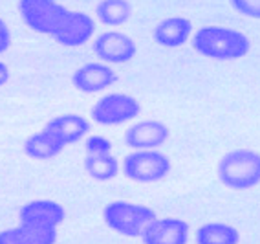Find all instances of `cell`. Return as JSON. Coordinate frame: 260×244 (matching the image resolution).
<instances>
[{
  "instance_id": "cell-1",
  "label": "cell",
  "mask_w": 260,
  "mask_h": 244,
  "mask_svg": "<svg viewBox=\"0 0 260 244\" xmlns=\"http://www.w3.org/2000/svg\"><path fill=\"white\" fill-rule=\"evenodd\" d=\"M192 48L213 61H237L251 50L247 35L225 26H202L192 35Z\"/></svg>"
},
{
  "instance_id": "cell-2",
  "label": "cell",
  "mask_w": 260,
  "mask_h": 244,
  "mask_svg": "<svg viewBox=\"0 0 260 244\" xmlns=\"http://www.w3.org/2000/svg\"><path fill=\"white\" fill-rule=\"evenodd\" d=\"M220 182L233 191H246L260 184V152L247 147L229 150L216 167Z\"/></svg>"
},
{
  "instance_id": "cell-3",
  "label": "cell",
  "mask_w": 260,
  "mask_h": 244,
  "mask_svg": "<svg viewBox=\"0 0 260 244\" xmlns=\"http://www.w3.org/2000/svg\"><path fill=\"white\" fill-rule=\"evenodd\" d=\"M19 13L22 22L35 33L55 37L70 20L72 10L57 0H19Z\"/></svg>"
},
{
  "instance_id": "cell-4",
  "label": "cell",
  "mask_w": 260,
  "mask_h": 244,
  "mask_svg": "<svg viewBox=\"0 0 260 244\" xmlns=\"http://www.w3.org/2000/svg\"><path fill=\"white\" fill-rule=\"evenodd\" d=\"M103 219L110 230L123 237H140L145 226L156 219L152 207L134 202L117 200L103 209Z\"/></svg>"
},
{
  "instance_id": "cell-5",
  "label": "cell",
  "mask_w": 260,
  "mask_h": 244,
  "mask_svg": "<svg viewBox=\"0 0 260 244\" xmlns=\"http://www.w3.org/2000/svg\"><path fill=\"white\" fill-rule=\"evenodd\" d=\"M171 160L163 152L156 149H141L134 150L125 156L123 160V174L128 180L140 184H152L159 182L171 173Z\"/></svg>"
},
{
  "instance_id": "cell-6",
  "label": "cell",
  "mask_w": 260,
  "mask_h": 244,
  "mask_svg": "<svg viewBox=\"0 0 260 244\" xmlns=\"http://www.w3.org/2000/svg\"><path fill=\"white\" fill-rule=\"evenodd\" d=\"M140 101L128 94H121V92L103 96L92 107V117L105 127H116V125L128 123L140 116Z\"/></svg>"
},
{
  "instance_id": "cell-7",
  "label": "cell",
  "mask_w": 260,
  "mask_h": 244,
  "mask_svg": "<svg viewBox=\"0 0 260 244\" xmlns=\"http://www.w3.org/2000/svg\"><path fill=\"white\" fill-rule=\"evenodd\" d=\"M92 48L93 53L101 59V63H107V65H125L132 61L138 52L134 41L128 35L116 32V29L99 33L93 39Z\"/></svg>"
},
{
  "instance_id": "cell-8",
  "label": "cell",
  "mask_w": 260,
  "mask_h": 244,
  "mask_svg": "<svg viewBox=\"0 0 260 244\" xmlns=\"http://www.w3.org/2000/svg\"><path fill=\"white\" fill-rule=\"evenodd\" d=\"M143 244H187L189 239V224L183 219L165 217L154 219L141 231Z\"/></svg>"
},
{
  "instance_id": "cell-9",
  "label": "cell",
  "mask_w": 260,
  "mask_h": 244,
  "mask_svg": "<svg viewBox=\"0 0 260 244\" xmlns=\"http://www.w3.org/2000/svg\"><path fill=\"white\" fill-rule=\"evenodd\" d=\"M117 81V74L107 63H86L72 74V85L84 94H98L110 88Z\"/></svg>"
},
{
  "instance_id": "cell-10",
  "label": "cell",
  "mask_w": 260,
  "mask_h": 244,
  "mask_svg": "<svg viewBox=\"0 0 260 244\" xmlns=\"http://www.w3.org/2000/svg\"><path fill=\"white\" fill-rule=\"evenodd\" d=\"M169 140V127L159 119H143L125 131V143L134 150L156 149Z\"/></svg>"
},
{
  "instance_id": "cell-11",
  "label": "cell",
  "mask_w": 260,
  "mask_h": 244,
  "mask_svg": "<svg viewBox=\"0 0 260 244\" xmlns=\"http://www.w3.org/2000/svg\"><path fill=\"white\" fill-rule=\"evenodd\" d=\"M20 222L35 226H48V228H57L62 224L66 219L64 207L59 202L53 200H33L24 204L19 211Z\"/></svg>"
},
{
  "instance_id": "cell-12",
  "label": "cell",
  "mask_w": 260,
  "mask_h": 244,
  "mask_svg": "<svg viewBox=\"0 0 260 244\" xmlns=\"http://www.w3.org/2000/svg\"><path fill=\"white\" fill-rule=\"evenodd\" d=\"M93 33H95V22H93L92 17L83 13V11H72L70 20L53 37V41H57V44H60V46L79 48L83 44L90 43Z\"/></svg>"
},
{
  "instance_id": "cell-13",
  "label": "cell",
  "mask_w": 260,
  "mask_h": 244,
  "mask_svg": "<svg viewBox=\"0 0 260 244\" xmlns=\"http://www.w3.org/2000/svg\"><path fill=\"white\" fill-rule=\"evenodd\" d=\"M57 228L20 222L17 228L0 231V244H55Z\"/></svg>"
},
{
  "instance_id": "cell-14",
  "label": "cell",
  "mask_w": 260,
  "mask_h": 244,
  "mask_svg": "<svg viewBox=\"0 0 260 244\" xmlns=\"http://www.w3.org/2000/svg\"><path fill=\"white\" fill-rule=\"evenodd\" d=\"M154 41L163 48H180L192 35V22L185 17H169L154 28Z\"/></svg>"
},
{
  "instance_id": "cell-15",
  "label": "cell",
  "mask_w": 260,
  "mask_h": 244,
  "mask_svg": "<svg viewBox=\"0 0 260 244\" xmlns=\"http://www.w3.org/2000/svg\"><path fill=\"white\" fill-rule=\"evenodd\" d=\"M66 143L57 136L55 132H51L50 129H42V131L35 132L28 140L24 141V155L31 160H51L59 156L64 150Z\"/></svg>"
},
{
  "instance_id": "cell-16",
  "label": "cell",
  "mask_w": 260,
  "mask_h": 244,
  "mask_svg": "<svg viewBox=\"0 0 260 244\" xmlns=\"http://www.w3.org/2000/svg\"><path fill=\"white\" fill-rule=\"evenodd\" d=\"M46 129L55 132L66 145H70V143H77L83 140L90 132L92 125L86 117L79 116V114H60V116L51 117L46 123Z\"/></svg>"
},
{
  "instance_id": "cell-17",
  "label": "cell",
  "mask_w": 260,
  "mask_h": 244,
  "mask_svg": "<svg viewBox=\"0 0 260 244\" xmlns=\"http://www.w3.org/2000/svg\"><path fill=\"white\" fill-rule=\"evenodd\" d=\"M98 20L105 26L117 28L123 26L132 17V6L128 0H101L95 8Z\"/></svg>"
},
{
  "instance_id": "cell-18",
  "label": "cell",
  "mask_w": 260,
  "mask_h": 244,
  "mask_svg": "<svg viewBox=\"0 0 260 244\" xmlns=\"http://www.w3.org/2000/svg\"><path fill=\"white\" fill-rule=\"evenodd\" d=\"M238 230L225 222H209L200 226L196 231L198 244H238Z\"/></svg>"
},
{
  "instance_id": "cell-19",
  "label": "cell",
  "mask_w": 260,
  "mask_h": 244,
  "mask_svg": "<svg viewBox=\"0 0 260 244\" xmlns=\"http://www.w3.org/2000/svg\"><path fill=\"white\" fill-rule=\"evenodd\" d=\"M84 171L93 180L107 182V180H112L114 176H117V173H119V162L110 152L86 155V158H84Z\"/></svg>"
},
{
  "instance_id": "cell-20",
  "label": "cell",
  "mask_w": 260,
  "mask_h": 244,
  "mask_svg": "<svg viewBox=\"0 0 260 244\" xmlns=\"http://www.w3.org/2000/svg\"><path fill=\"white\" fill-rule=\"evenodd\" d=\"M233 10L247 19L260 20V0H229Z\"/></svg>"
},
{
  "instance_id": "cell-21",
  "label": "cell",
  "mask_w": 260,
  "mask_h": 244,
  "mask_svg": "<svg viewBox=\"0 0 260 244\" xmlns=\"http://www.w3.org/2000/svg\"><path fill=\"white\" fill-rule=\"evenodd\" d=\"M103 152H112V143L105 136L93 134L86 140V155H103Z\"/></svg>"
},
{
  "instance_id": "cell-22",
  "label": "cell",
  "mask_w": 260,
  "mask_h": 244,
  "mask_svg": "<svg viewBox=\"0 0 260 244\" xmlns=\"http://www.w3.org/2000/svg\"><path fill=\"white\" fill-rule=\"evenodd\" d=\"M11 46V32L4 19H0V53H6Z\"/></svg>"
},
{
  "instance_id": "cell-23",
  "label": "cell",
  "mask_w": 260,
  "mask_h": 244,
  "mask_svg": "<svg viewBox=\"0 0 260 244\" xmlns=\"http://www.w3.org/2000/svg\"><path fill=\"white\" fill-rule=\"evenodd\" d=\"M10 79V70H8V66L4 63L0 61V86H4Z\"/></svg>"
}]
</instances>
